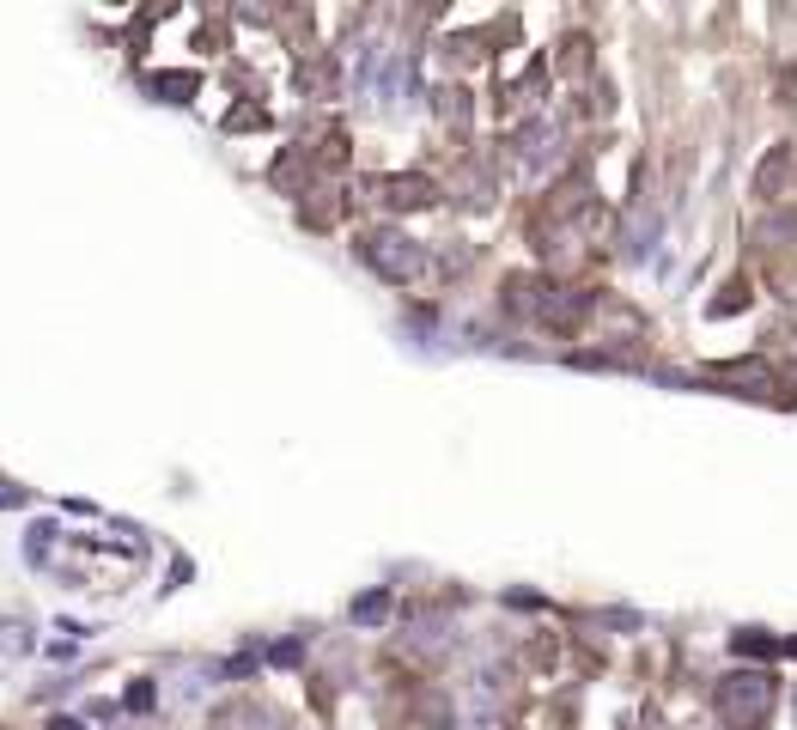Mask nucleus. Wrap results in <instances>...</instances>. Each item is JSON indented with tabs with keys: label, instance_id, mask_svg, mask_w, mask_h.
<instances>
[{
	"label": "nucleus",
	"instance_id": "nucleus-3",
	"mask_svg": "<svg viewBox=\"0 0 797 730\" xmlns=\"http://www.w3.org/2000/svg\"><path fill=\"white\" fill-rule=\"evenodd\" d=\"M785 158H792V153H773L767 165H761V196H773V189H779V177H785Z\"/></svg>",
	"mask_w": 797,
	"mask_h": 730
},
{
	"label": "nucleus",
	"instance_id": "nucleus-1",
	"mask_svg": "<svg viewBox=\"0 0 797 730\" xmlns=\"http://www.w3.org/2000/svg\"><path fill=\"white\" fill-rule=\"evenodd\" d=\"M767 706H773V676L767 670H737V676H724L719 682V712L731 718L737 730H755L761 718H767Z\"/></svg>",
	"mask_w": 797,
	"mask_h": 730
},
{
	"label": "nucleus",
	"instance_id": "nucleus-2",
	"mask_svg": "<svg viewBox=\"0 0 797 730\" xmlns=\"http://www.w3.org/2000/svg\"><path fill=\"white\" fill-rule=\"evenodd\" d=\"M372 262H378L384 274H396V280H408V274L420 268V250L408 244V237H396V232H378L372 237Z\"/></svg>",
	"mask_w": 797,
	"mask_h": 730
}]
</instances>
